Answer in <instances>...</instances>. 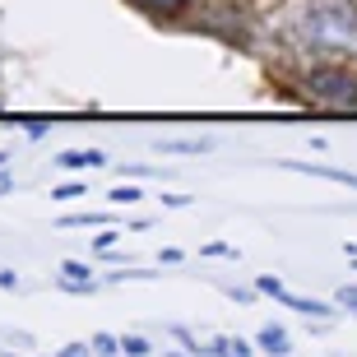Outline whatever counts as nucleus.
I'll return each instance as SVG.
<instances>
[{"mask_svg": "<svg viewBox=\"0 0 357 357\" xmlns=\"http://www.w3.org/2000/svg\"><path fill=\"white\" fill-rule=\"evenodd\" d=\"M302 38L325 52H357V0H311L302 10Z\"/></svg>", "mask_w": 357, "mask_h": 357, "instance_id": "obj_1", "label": "nucleus"}, {"mask_svg": "<svg viewBox=\"0 0 357 357\" xmlns=\"http://www.w3.org/2000/svg\"><path fill=\"white\" fill-rule=\"evenodd\" d=\"M306 98L325 112H357V75L344 66H316L306 75Z\"/></svg>", "mask_w": 357, "mask_h": 357, "instance_id": "obj_2", "label": "nucleus"}, {"mask_svg": "<svg viewBox=\"0 0 357 357\" xmlns=\"http://www.w3.org/2000/svg\"><path fill=\"white\" fill-rule=\"evenodd\" d=\"M102 149H66L61 158H56V167H66V172H84V167H102Z\"/></svg>", "mask_w": 357, "mask_h": 357, "instance_id": "obj_3", "label": "nucleus"}, {"mask_svg": "<svg viewBox=\"0 0 357 357\" xmlns=\"http://www.w3.org/2000/svg\"><path fill=\"white\" fill-rule=\"evenodd\" d=\"M255 344L265 348L269 357H288L292 353V339H288V330H283V325H265V330L255 334Z\"/></svg>", "mask_w": 357, "mask_h": 357, "instance_id": "obj_4", "label": "nucleus"}, {"mask_svg": "<svg viewBox=\"0 0 357 357\" xmlns=\"http://www.w3.org/2000/svg\"><path fill=\"white\" fill-rule=\"evenodd\" d=\"M283 167L302 176H325V181H339V185H357V172H334V167H320V162H283Z\"/></svg>", "mask_w": 357, "mask_h": 357, "instance_id": "obj_5", "label": "nucleus"}, {"mask_svg": "<svg viewBox=\"0 0 357 357\" xmlns=\"http://www.w3.org/2000/svg\"><path fill=\"white\" fill-rule=\"evenodd\" d=\"M283 302H288L292 311H302V316H316V320H330L334 316V306L330 302H316V297H292V292H288Z\"/></svg>", "mask_w": 357, "mask_h": 357, "instance_id": "obj_6", "label": "nucleus"}, {"mask_svg": "<svg viewBox=\"0 0 357 357\" xmlns=\"http://www.w3.org/2000/svg\"><path fill=\"white\" fill-rule=\"evenodd\" d=\"M162 153H204V149H213V139H158Z\"/></svg>", "mask_w": 357, "mask_h": 357, "instance_id": "obj_7", "label": "nucleus"}, {"mask_svg": "<svg viewBox=\"0 0 357 357\" xmlns=\"http://www.w3.org/2000/svg\"><path fill=\"white\" fill-rule=\"evenodd\" d=\"M209 357H251V344L246 339H218V344H209Z\"/></svg>", "mask_w": 357, "mask_h": 357, "instance_id": "obj_8", "label": "nucleus"}, {"mask_svg": "<svg viewBox=\"0 0 357 357\" xmlns=\"http://www.w3.org/2000/svg\"><path fill=\"white\" fill-rule=\"evenodd\" d=\"M130 5H139V10H149V14H181L190 0H130Z\"/></svg>", "mask_w": 357, "mask_h": 357, "instance_id": "obj_9", "label": "nucleus"}, {"mask_svg": "<svg viewBox=\"0 0 357 357\" xmlns=\"http://www.w3.org/2000/svg\"><path fill=\"white\" fill-rule=\"evenodd\" d=\"M107 223H112L107 213H66L61 218V227H107Z\"/></svg>", "mask_w": 357, "mask_h": 357, "instance_id": "obj_10", "label": "nucleus"}, {"mask_svg": "<svg viewBox=\"0 0 357 357\" xmlns=\"http://www.w3.org/2000/svg\"><path fill=\"white\" fill-rule=\"evenodd\" d=\"M89 348H93V357H116L121 353V339H116V334H93Z\"/></svg>", "mask_w": 357, "mask_h": 357, "instance_id": "obj_11", "label": "nucleus"}, {"mask_svg": "<svg viewBox=\"0 0 357 357\" xmlns=\"http://www.w3.org/2000/svg\"><path fill=\"white\" fill-rule=\"evenodd\" d=\"M121 353H126V357H149V353H153V344L139 339V334H126V339H121Z\"/></svg>", "mask_w": 357, "mask_h": 357, "instance_id": "obj_12", "label": "nucleus"}, {"mask_svg": "<svg viewBox=\"0 0 357 357\" xmlns=\"http://www.w3.org/2000/svg\"><path fill=\"white\" fill-rule=\"evenodd\" d=\"M255 292H265V297H278V302L288 297V288H283L278 278H269V274H260V278H255Z\"/></svg>", "mask_w": 357, "mask_h": 357, "instance_id": "obj_13", "label": "nucleus"}, {"mask_svg": "<svg viewBox=\"0 0 357 357\" xmlns=\"http://www.w3.org/2000/svg\"><path fill=\"white\" fill-rule=\"evenodd\" d=\"M84 190H89L84 181H66V185H56V190H52V199H79Z\"/></svg>", "mask_w": 357, "mask_h": 357, "instance_id": "obj_14", "label": "nucleus"}, {"mask_svg": "<svg viewBox=\"0 0 357 357\" xmlns=\"http://www.w3.org/2000/svg\"><path fill=\"white\" fill-rule=\"evenodd\" d=\"M334 302L344 306V311H357V283H344V288L334 292Z\"/></svg>", "mask_w": 357, "mask_h": 357, "instance_id": "obj_15", "label": "nucleus"}, {"mask_svg": "<svg viewBox=\"0 0 357 357\" xmlns=\"http://www.w3.org/2000/svg\"><path fill=\"white\" fill-rule=\"evenodd\" d=\"M116 241H121V232H116V227H102V237H93V251H112Z\"/></svg>", "mask_w": 357, "mask_h": 357, "instance_id": "obj_16", "label": "nucleus"}, {"mask_svg": "<svg viewBox=\"0 0 357 357\" xmlns=\"http://www.w3.org/2000/svg\"><path fill=\"white\" fill-rule=\"evenodd\" d=\"M112 199H116V204H135V199H139V190H135V185H116V190H112Z\"/></svg>", "mask_w": 357, "mask_h": 357, "instance_id": "obj_17", "label": "nucleus"}, {"mask_svg": "<svg viewBox=\"0 0 357 357\" xmlns=\"http://www.w3.org/2000/svg\"><path fill=\"white\" fill-rule=\"evenodd\" d=\"M0 288H5V292H19L24 283H19V274H14V269H0Z\"/></svg>", "mask_w": 357, "mask_h": 357, "instance_id": "obj_18", "label": "nucleus"}, {"mask_svg": "<svg viewBox=\"0 0 357 357\" xmlns=\"http://www.w3.org/2000/svg\"><path fill=\"white\" fill-rule=\"evenodd\" d=\"M204 255H227V260H237V251H232L227 241H209V246H204Z\"/></svg>", "mask_w": 357, "mask_h": 357, "instance_id": "obj_19", "label": "nucleus"}, {"mask_svg": "<svg viewBox=\"0 0 357 357\" xmlns=\"http://www.w3.org/2000/svg\"><path fill=\"white\" fill-rule=\"evenodd\" d=\"M56 357H93V348H89V344H66Z\"/></svg>", "mask_w": 357, "mask_h": 357, "instance_id": "obj_20", "label": "nucleus"}, {"mask_svg": "<svg viewBox=\"0 0 357 357\" xmlns=\"http://www.w3.org/2000/svg\"><path fill=\"white\" fill-rule=\"evenodd\" d=\"M190 204V195H162V209H185Z\"/></svg>", "mask_w": 357, "mask_h": 357, "instance_id": "obj_21", "label": "nucleus"}, {"mask_svg": "<svg viewBox=\"0 0 357 357\" xmlns=\"http://www.w3.org/2000/svg\"><path fill=\"white\" fill-rule=\"evenodd\" d=\"M126 176H153V167H144V162H135V167H121Z\"/></svg>", "mask_w": 357, "mask_h": 357, "instance_id": "obj_22", "label": "nucleus"}, {"mask_svg": "<svg viewBox=\"0 0 357 357\" xmlns=\"http://www.w3.org/2000/svg\"><path fill=\"white\" fill-rule=\"evenodd\" d=\"M5 190H14V176L10 172H0V195H5Z\"/></svg>", "mask_w": 357, "mask_h": 357, "instance_id": "obj_23", "label": "nucleus"}, {"mask_svg": "<svg viewBox=\"0 0 357 357\" xmlns=\"http://www.w3.org/2000/svg\"><path fill=\"white\" fill-rule=\"evenodd\" d=\"M5 162H10V158H5V153H0V167H5Z\"/></svg>", "mask_w": 357, "mask_h": 357, "instance_id": "obj_24", "label": "nucleus"}, {"mask_svg": "<svg viewBox=\"0 0 357 357\" xmlns=\"http://www.w3.org/2000/svg\"><path fill=\"white\" fill-rule=\"evenodd\" d=\"M0 357H14V353H5V348H0Z\"/></svg>", "mask_w": 357, "mask_h": 357, "instance_id": "obj_25", "label": "nucleus"}]
</instances>
